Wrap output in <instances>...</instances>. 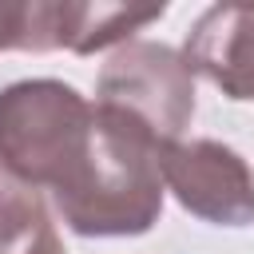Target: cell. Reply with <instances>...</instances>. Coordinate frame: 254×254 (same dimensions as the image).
<instances>
[{"label": "cell", "mask_w": 254, "mask_h": 254, "mask_svg": "<svg viewBox=\"0 0 254 254\" xmlns=\"http://www.w3.org/2000/svg\"><path fill=\"white\" fill-rule=\"evenodd\" d=\"M159 179L183 210L214 226L254 222V171L218 139H175L159 147Z\"/></svg>", "instance_id": "cell-5"}, {"label": "cell", "mask_w": 254, "mask_h": 254, "mask_svg": "<svg viewBox=\"0 0 254 254\" xmlns=\"http://www.w3.org/2000/svg\"><path fill=\"white\" fill-rule=\"evenodd\" d=\"M95 103L64 79H20L0 91V159L32 187H56L75 163Z\"/></svg>", "instance_id": "cell-2"}, {"label": "cell", "mask_w": 254, "mask_h": 254, "mask_svg": "<svg viewBox=\"0 0 254 254\" xmlns=\"http://www.w3.org/2000/svg\"><path fill=\"white\" fill-rule=\"evenodd\" d=\"M159 147L139 123L95 103L75 163L52 187L60 218L83 238L147 234L163 214Z\"/></svg>", "instance_id": "cell-1"}, {"label": "cell", "mask_w": 254, "mask_h": 254, "mask_svg": "<svg viewBox=\"0 0 254 254\" xmlns=\"http://www.w3.org/2000/svg\"><path fill=\"white\" fill-rule=\"evenodd\" d=\"M183 60L226 99H254V4L206 8L187 32Z\"/></svg>", "instance_id": "cell-6"}, {"label": "cell", "mask_w": 254, "mask_h": 254, "mask_svg": "<svg viewBox=\"0 0 254 254\" xmlns=\"http://www.w3.org/2000/svg\"><path fill=\"white\" fill-rule=\"evenodd\" d=\"M95 103L139 123L155 143H175L194 115V71L167 44L127 40L103 64Z\"/></svg>", "instance_id": "cell-3"}, {"label": "cell", "mask_w": 254, "mask_h": 254, "mask_svg": "<svg viewBox=\"0 0 254 254\" xmlns=\"http://www.w3.org/2000/svg\"><path fill=\"white\" fill-rule=\"evenodd\" d=\"M44 222H52V218H48V206H44L40 187H32L28 179H20L0 159V246L24 242Z\"/></svg>", "instance_id": "cell-7"}, {"label": "cell", "mask_w": 254, "mask_h": 254, "mask_svg": "<svg viewBox=\"0 0 254 254\" xmlns=\"http://www.w3.org/2000/svg\"><path fill=\"white\" fill-rule=\"evenodd\" d=\"M0 254H64V242H60L56 226L44 222V226H40L36 234H28L24 242H16V246H0Z\"/></svg>", "instance_id": "cell-8"}, {"label": "cell", "mask_w": 254, "mask_h": 254, "mask_svg": "<svg viewBox=\"0 0 254 254\" xmlns=\"http://www.w3.org/2000/svg\"><path fill=\"white\" fill-rule=\"evenodd\" d=\"M167 4H75V0H0V52H75L91 56L127 44L155 24Z\"/></svg>", "instance_id": "cell-4"}]
</instances>
